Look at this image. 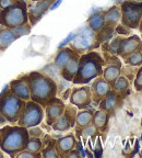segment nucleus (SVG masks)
I'll list each match as a JSON object with an SVG mask.
<instances>
[{
	"label": "nucleus",
	"instance_id": "obj_1",
	"mask_svg": "<svg viewBox=\"0 0 142 158\" xmlns=\"http://www.w3.org/2000/svg\"><path fill=\"white\" fill-rule=\"evenodd\" d=\"M31 100L45 108L47 102L57 96L58 87L52 77L41 72H32L27 74Z\"/></svg>",
	"mask_w": 142,
	"mask_h": 158
},
{
	"label": "nucleus",
	"instance_id": "obj_2",
	"mask_svg": "<svg viewBox=\"0 0 142 158\" xmlns=\"http://www.w3.org/2000/svg\"><path fill=\"white\" fill-rule=\"evenodd\" d=\"M104 65H106L104 57L95 51H90L80 55L79 67L74 76V85H88L96 77L102 76Z\"/></svg>",
	"mask_w": 142,
	"mask_h": 158
},
{
	"label": "nucleus",
	"instance_id": "obj_3",
	"mask_svg": "<svg viewBox=\"0 0 142 158\" xmlns=\"http://www.w3.org/2000/svg\"><path fill=\"white\" fill-rule=\"evenodd\" d=\"M0 149L10 157H15L25 148L30 135L27 128L20 125H5L0 128Z\"/></svg>",
	"mask_w": 142,
	"mask_h": 158
},
{
	"label": "nucleus",
	"instance_id": "obj_4",
	"mask_svg": "<svg viewBox=\"0 0 142 158\" xmlns=\"http://www.w3.org/2000/svg\"><path fill=\"white\" fill-rule=\"evenodd\" d=\"M26 23H29V15L25 0H15L0 13V24L5 27L14 29Z\"/></svg>",
	"mask_w": 142,
	"mask_h": 158
},
{
	"label": "nucleus",
	"instance_id": "obj_5",
	"mask_svg": "<svg viewBox=\"0 0 142 158\" xmlns=\"http://www.w3.org/2000/svg\"><path fill=\"white\" fill-rule=\"evenodd\" d=\"M26 101L18 98L10 91L9 85L0 94V111L9 123H17Z\"/></svg>",
	"mask_w": 142,
	"mask_h": 158
},
{
	"label": "nucleus",
	"instance_id": "obj_6",
	"mask_svg": "<svg viewBox=\"0 0 142 158\" xmlns=\"http://www.w3.org/2000/svg\"><path fill=\"white\" fill-rule=\"evenodd\" d=\"M121 24L129 29H138L142 18V1L125 0L120 6Z\"/></svg>",
	"mask_w": 142,
	"mask_h": 158
},
{
	"label": "nucleus",
	"instance_id": "obj_7",
	"mask_svg": "<svg viewBox=\"0 0 142 158\" xmlns=\"http://www.w3.org/2000/svg\"><path fill=\"white\" fill-rule=\"evenodd\" d=\"M44 115V108L42 106H39L38 103H36V102L29 100L25 103L24 109L20 114V118L17 123L18 125L24 126L26 128L33 127V126L39 125L42 123Z\"/></svg>",
	"mask_w": 142,
	"mask_h": 158
},
{
	"label": "nucleus",
	"instance_id": "obj_8",
	"mask_svg": "<svg viewBox=\"0 0 142 158\" xmlns=\"http://www.w3.org/2000/svg\"><path fill=\"white\" fill-rule=\"evenodd\" d=\"M100 46V43L96 41V33L93 32L89 27L82 29L73 40L71 41L70 47L78 54H84L86 52L93 51Z\"/></svg>",
	"mask_w": 142,
	"mask_h": 158
},
{
	"label": "nucleus",
	"instance_id": "obj_9",
	"mask_svg": "<svg viewBox=\"0 0 142 158\" xmlns=\"http://www.w3.org/2000/svg\"><path fill=\"white\" fill-rule=\"evenodd\" d=\"M77 113H78L77 106H74L73 104L71 103L70 106H66L64 113L53 123L52 128L54 131L60 132V133L69 131L70 128L74 127V125H76Z\"/></svg>",
	"mask_w": 142,
	"mask_h": 158
},
{
	"label": "nucleus",
	"instance_id": "obj_10",
	"mask_svg": "<svg viewBox=\"0 0 142 158\" xmlns=\"http://www.w3.org/2000/svg\"><path fill=\"white\" fill-rule=\"evenodd\" d=\"M69 101L71 104L77 106V109H79V110L89 109L92 104L91 88L89 86H82L79 88L72 89L71 94L69 96Z\"/></svg>",
	"mask_w": 142,
	"mask_h": 158
},
{
	"label": "nucleus",
	"instance_id": "obj_11",
	"mask_svg": "<svg viewBox=\"0 0 142 158\" xmlns=\"http://www.w3.org/2000/svg\"><path fill=\"white\" fill-rule=\"evenodd\" d=\"M124 98H125L124 96H121L113 89H110L107 94L101 100V102L98 103V108L100 110L107 112L112 116L117 112V110H119L123 106Z\"/></svg>",
	"mask_w": 142,
	"mask_h": 158
},
{
	"label": "nucleus",
	"instance_id": "obj_12",
	"mask_svg": "<svg viewBox=\"0 0 142 158\" xmlns=\"http://www.w3.org/2000/svg\"><path fill=\"white\" fill-rule=\"evenodd\" d=\"M65 108H66V104H65L62 99H59L57 97H54V98L50 99L44 108L47 125L52 126L53 123L64 113Z\"/></svg>",
	"mask_w": 142,
	"mask_h": 158
},
{
	"label": "nucleus",
	"instance_id": "obj_13",
	"mask_svg": "<svg viewBox=\"0 0 142 158\" xmlns=\"http://www.w3.org/2000/svg\"><path fill=\"white\" fill-rule=\"evenodd\" d=\"M141 45L142 41L139 35H130L128 37H123L117 48L116 55L119 56L120 58L125 59L129 55L132 54L135 51H137Z\"/></svg>",
	"mask_w": 142,
	"mask_h": 158
},
{
	"label": "nucleus",
	"instance_id": "obj_14",
	"mask_svg": "<svg viewBox=\"0 0 142 158\" xmlns=\"http://www.w3.org/2000/svg\"><path fill=\"white\" fill-rule=\"evenodd\" d=\"M54 1L55 0H41L30 6V8L27 9V15H29V22L31 23L32 27L42 19L43 15L48 11L50 6L54 3Z\"/></svg>",
	"mask_w": 142,
	"mask_h": 158
},
{
	"label": "nucleus",
	"instance_id": "obj_15",
	"mask_svg": "<svg viewBox=\"0 0 142 158\" xmlns=\"http://www.w3.org/2000/svg\"><path fill=\"white\" fill-rule=\"evenodd\" d=\"M10 91L12 92L18 98L22 99L24 101L31 100V94H30L29 81H27V74L19 77L17 79H13L9 84Z\"/></svg>",
	"mask_w": 142,
	"mask_h": 158
},
{
	"label": "nucleus",
	"instance_id": "obj_16",
	"mask_svg": "<svg viewBox=\"0 0 142 158\" xmlns=\"http://www.w3.org/2000/svg\"><path fill=\"white\" fill-rule=\"evenodd\" d=\"M90 88L91 94H92V102L95 106H98L101 100L107 94V92L112 89V87L103 77L100 76L93 79V82H92Z\"/></svg>",
	"mask_w": 142,
	"mask_h": 158
},
{
	"label": "nucleus",
	"instance_id": "obj_17",
	"mask_svg": "<svg viewBox=\"0 0 142 158\" xmlns=\"http://www.w3.org/2000/svg\"><path fill=\"white\" fill-rule=\"evenodd\" d=\"M77 146V139L73 134H68L66 136H61L56 139V147L57 154L59 157H66V155L70 151L74 149Z\"/></svg>",
	"mask_w": 142,
	"mask_h": 158
},
{
	"label": "nucleus",
	"instance_id": "obj_18",
	"mask_svg": "<svg viewBox=\"0 0 142 158\" xmlns=\"http://www.w3.org/2000/svg\"><path fill=\"white\" fill-rule=\"evenodd\" d=\"M79 59H80V54L76 53L73 56L71 57V59L66 64V66L60 70L61 77L66 80V81H72L74 76L77 75L79 67Z\"/></svg>",
	"mask_w": 142,
	"mask_h": 158
},
{
	"label": "nucleus",
	"instance_id": "obj_19",
	"mask_svg": "<svg viewBox=\"0 0 142 158\" xmlns=\"http://www.w3.org/2000/svg\"><path fill=\"white\" fill-rule=\"evenodd\" d=\"M121 67H123V65H121V62H120V60L114 62V63H109V64H107L103 68L102 77L105 79L108 84L112 85L116 79L121 75Z\"/></svg>",
	"mask_w": 142,
	"mask_h": 158
},
{
	"label": "nucleus",
	"instance_id": "obj_20",
	"mask_svg": "<svg viewBox=\"0 0 142 158\" xmlns=\"http://www.w3.org/2000/svg\"><path fill=\"white\" fill-rule=\"evenodd\" d=\"M76 53L77 52H74L71 47H61V48H59L58 53H57L54 59V64L56 66V68L61 70Z\"/></svg>",
	"mask_w": 142,
	"mask_h": 158
},
{
	"label": "nucleus",
	"instance_id": "obj_21",
	"mask_svg": "<svg viewBox=\"0 0 142 158\" xmlns=\"http://www.w3.org/2000/svg\"><path fill=\"white\" fill-rule=\"evenodd\" d=\"M18 39H19V36L15 34L13 29L2 27L0 29V51L1 52L6 51Z\"/></svg>",
	"mask_w": 142,
	"mask_h": 158
},
{
	"label": "nucleus",
	"instance_id": "obj_22",
	"mask_svg": "<svg viewBox=\"0 0 142 158\" xmlns=\"http://www.w3.org/2000/svg\"><path fill=\"white\" fill-rule=\"evenodd\" d=\"M104 20H105V27H114L118 24L121 18V12H120V7L118 6H113L109 9L103 11Z\"/></svg>",
	"mask_w": 142,
	"mask_h": 158
},
{
	"label": "nucleus",
	"instance_id": "obj_23",
	"mask_svg": "<svg viewBox=\"0 0 142 158\" xmlns=\"http://www.w3.org/2000/svg\"><path fill=\"white\" fill-rule=\"evenodd\" d=\"M110 115L107 112L100 110L94 111L93 118H92V123L96 126V128L98 130V132H106L108 127V122H109Z\"/></svg>",
	"mask_w": 142,
	"mask_h": 158
},
{
	"label": "nucleus",
	"instance_id": "obj_24",
	"mask_svg": "<svg viewBox=\"0 0 142 158\" xmlns=\"http://www.w3.org/2000/svg\"><path fill=\"white\" fill-rule=\"evenodd\" d=\"M94 110H89V109H83L77 113L76 118V132H79L81 128L85 127L90 123H92V118H93Z\"/></svg>",
	"mask_w": 142,
	"mask_h": 158
},
{
	"label": "nucleus",
	"instance_id": "obj_25",
	"mask_svg": "<svg viewBox=\"0 0 142 158\" xmlns=\"http://www.w3.org/2000/svg\"><path fill=\"white\" fill-rule=\"evenodd\" d=\"M88 27L93 32L97 33L105 27V20H104L103 11H95L90 15L88 19Z\"/></svg>",
	"mask_w": 142,
	"mask_h": 158
},
{
	"label": "nucleus",
	"instance_id": "obj_26",
	"mask_svg": "<svg viewBox=\"0 0 142 158\" xmlns=\"http://www.w3.org/2000/svg\"><path fill=\"white\" fill-rule=\"evenodd\" d=\"M110 87H112L113 90L117 91L118 94L126 97V94H127L128 91H129V87H130L129 79H128L126 76H124V75H120L115 81L110 85Z\"/></svg>",
	"mask_w": 142,
	"mask_h": 158
},
{
	"label": "nucleus",
	"instance_id": "obj_27",
	"mask_svg": "<svg viewBox=\"0 0 142 158\" xmlns=\"http://www.w3.org/2000/svg\"><path fill=\"white\" fill-rule=\"evenodd\" d=\"M116 34H117V33H116L114 27H104L100 32L96 33V41H97L100 44H104V43H106V42H109L110 40L113 39Z\"/></svg>",
	"mask_w": 142,
	"mask_h": 158
},
{
	"label": "nucleus",
	"instance_id": "obj_28",
	"mask_svg": "<svg viewBox=\"0 0 142 158\" xmlns=\"http://www.w3.org/2000/svg\"><path fill=\"white\" fill-rule=\"evenodd\" d=\"M126 63V65H129V66L133 67H139L142 66V45L132 53L131 55L127 57V58L124 59Z\"/></svg>",
	"mask_w": 142,
	"mask_h": 158
},
{
	"label": "nucleus",
	"instance_id": "obj_29",
	"mask_svg": "<svg viewBox=\"0 0 142 158\" xmlns=\"http://www.w3.org/2000/svg\"><path fill=\"white\" fill-rule=\"evenodd\" d=\"M24 149L33 152V153H41L43 149L42 137H33V136H30Z\"/></svg>",
	"mask_w": 142,
	"mask_h": 158
},
{
	"label": "nucleus",
	"instance_id": "obj_30",
	"mask_svg": "<svg viewBox=\"0 0 142 158\" xmlns=\"http://www.w3.org/2000/svg\"><path fill=\"white\" fill-rule=\"evenodd\" d=\"M55 144H56V139L53 138L52 141L49 142L46 146H44L42 149V157L44 158H57L59 157L58 154H57L56 147H55Z\"/></svg>",
	"mask_w": 142,
	"mask_h": 158
},
{
	"label": "nucleus",
	"instance_id": "obj_31",
	"mask_svg": "<svg viewBox=\"0 0 142 158\" xmlns=\"http://www.w3.org/2000/svg\"><path fill=\"white\" fill-rule=\"evenodd\" d=\"M77 134L81 135L83 138H88V137H95L98 134V130L96 128V126L93 123H90L89 125H86L85 127L81 128L80 131L77 132Z\"/></svg>",
	"mask_w": 142,
	"mask_h": 158
},
{
	"label": "nucleus",
	"instance_id": "obj_32",
	"mask_svg": "<svg viewBox=\"0 0 142 158\" xmlns=\"http://www.w3.org/2000/svg\"><path fill=\"white\" fill-rule=\"evenodd\" d=\"M31 30H32V25L30 24V23H26V24H23V25H20V27H14L13 31H14L15 34H17L18 36L21 37V36H25V35L30 34Z\"/></svg>",
	"mask_w": 142,
	"mask_h": 158
},
{
	"label": "nucleus",
	"instance_id": "obj_33",
	"mask_svg": "<svg viewBox=\"0 0 142 158\" xmlns=\"http://www.w3.org/2000/svg\"><path fill=\"white\" fill-rule=\"evenodd\" d=\"M15 157H19V158H37V157H42V153H33V152L23 149V151L19 152Z\"/></svg>",
	"mask_w": 142,
	"mask_h": 158
},
{
	"label": "nucleus",
	"instance_id": "obj_34",
	"mask_svg": "<svg viewBox=\"0 0 142 158\" xmlns=\"http://www.w3.org/2000/svg\"><path fill=\"white\" fill-rule=\"evenodd\" d=\"M133 86H135V89L137 91H142V67L138 70L137 74H136Z\"/></svg>",
	"mask_w": 142,
	"mask_h": 158
},
{
	"label": "nucleus",
	"instance_id": "obj_35",
	"mask_svg": "<svg viewBox=\"0 0 142 158\" xmlns=\"http://www.w3.org/2000/svg\"><path fill=\"white\" fill-rule=\"evenodd\" d=\"M27 131H29V135L33 136V137H43V135H44V132H43L42 128L38 127V125L33 126V127H29Z\"/></svg>",
	"mask_w": 142,
	"mask_h": 158
},
{
	"label": "nucleus",
	"instance_id": "obj_36",
	"mask_svg": "<svg viewBox=\"0 0 142 158\" xmlns=\"http://www.w3.org/2000/svg\"><path fill=\"white\" fill-rule=\"evenodd\" d=\"M115 31L118 35H129L130 33H131V29H129V27H125V25H123V24L116 25Z\"/></svg>",
	"mask_w": 142,
	"mask_h": 158
},
{
	"label": "nucleus",
	"instance_id": "obj_37",
	"mask_svg": "<svg viewBox=\"0 0 142 158\" xmlns=\"http://www.w3.org/2000/svg\"><path fill=\"white\" fill-rule=\"evenodd\" d=\"M76 36V33H70V34L68 35V36L66 37V39L64 40V41H62L61 43H60V44H59V48H61V47H65L66 46L67 44H68L69 42H71V41H72V40H73V37Z\"/></svg>",
	"mask_w": 142,
	"mask_h": 158
},
{
	"label": "nucleus",
	"instance_id": "obj_38",
	"mask_svg": "<svg viewBox=\"0 0 142 158\" xmlns=\"http://www.w3.org/2000/svg\"><path fill=\"white\" fill-rule=\"evenodd\" d=\"M15 0H0V9H6L11 6Z\"/></svg>",
	"mask_w": 142,
	"mask_h": 158
},
{
	"label": "nucleus",
	"instance_id": "obj_39",
	"mask_svg": "<svg viewBox=\"0 0 142 158\" xmlns=\"http://www.w3.org/2000/svg\"><path fill=\"white\" fill-rule=\"evenodd\" d=\"M67 158H73V157H80V153L78 152V149H72L66 155Z\"/></svg>",
	"mask_w": 142,
	"mask_h": 158
},
{
	"label": "nucleus",
	"instance_id": "obj_40",
	"mask_svg": "<svg viewBox=\"0 0 142 158\" xmlns=\"http://www.w3.org/2000/svg\"><path fill=\"white\" fill-rule=\"evenodd\" d=\"M53 139V137L50 135H49V134H44V135H43V139H42V142H43V147H44V146H46L47 144L49 143V142L52 141Z\"/></svg>",
	"mask_w": 142,
	"mask_h": 158
},
{
	"label": "nucleus",
	"instance_id": "obj_41",
	"mask_svg": "<svg viewBox=\"0 0 142 158\" xmlns=\"http://www.w3.org/2000/svg\"><path fill=\"white\" fill-rule=\"evenodd\" d=\"M61 1H62V0H55L54 3L50 6V8H49V10H55L59 5H60V3H61Z\"/></svg>",
	"mask_w": 142,
	"mask_h": 158
},
{
	"label": "nucleus",
	"instance_id": "obj_42",
	"mask_svg": "<svg viewBox=\"0 0 142 158\" xmlns=\"http://www.w3.org/2000/svg\"><path fill=\"white\" fill-rule=\"evenodd\" d=\"M6 123H7V120H6L3 114L1 113V111H0V125H3V124H6Z\"/></svg>",
	"mask_w": 142,
	"mask_h": 158
},
{
	"label": "nucleus",
	"instance_id": "obj_43",
	"mask_svg": "<svg viewBox=\"0 0 142 158\" xmlns=\"http://www.w3.org/2000/svg\"><path fill=\"white\" fill-rule=\"evenodd\" d=\"M139 31H140V33H142V18H141V21H140V24H139Z\"/></svg>",
	"mask_w": 142,
	"mask_h": 158
},
{
	"label": "nucleus",
	"instance_id": "obj_44",
	"mask_svg": "<svg viewBox=\"0 0 142 158\" xmlns=\"http://www.w3.org/2000/svg\"><path fill=\"white\" fill-rule=\"evenodd\" d=\"M3 155H5V153H3V152L1 151V149H0V158L3 157Z\"/></svg>",
	"mask_w": 142,
	"mask_h": 158
},
{
	"label": "nucleus",
	"instance_id": "obj_45",
	"mask_svg": "<svg viewBox=\"0 0 142 158\" xmlns=\"http://www.w3.org/2000/svg\"><path fill=\"white\" fill-rule=\"evenodd\" d=\"M31 1H33V2H36V1H41V0H31Z\"/></svg>",
	"mask_w": 142,
	"mask_h": 158
},
{
	"label": "nucleus",
	"instance_id": "obj_46",
	"mask_svg": "<svg viewBox=\"0 0 142 158\" xmlns=\"http://www.w3.org/2000/svg\"><path fill=\"white\" fill-rule=\"evenodd\" d=\"M133 1H142V0H133Z\"/></svg>",
	"mask_w": 142,
	"mask_h": 158
},
{
	"label": "nucleus",
	"instance_id": "obj_47",
	"mask_svg": "<svg viewBox=\"0 0 142 158\" xmlns=\"http://www.w3.org/2000/svg\"><path fill=\"white\" fill-rule=\"evenodd\" d=\"M1 27H2V25H1V24H0V29H1Z\"/></svg>",
	"mask_w": 142,
	"mask_h": 158
},
{
	"label": "nucleus",
	"instance_id": "obj_48",
	"mask_svg": "<svg viewBox=\"0 0 142 158\" xmlns=\"http://www.w3.org/2000/svg\"><path fill=\"white\" fill-rule=\"evenodd\" d=\"M1 11H2V9H0V13H1Z\"/></svg>",
	"mask_w": 142,
	"mask_h": 158
},
{
	"label": "nucleus",
	"instance_id": "obj_49",
	"mask_svg": "<svg viewBox=\"0 0 142 158\" xmlns=\"http://www.w3.org/2000/svg\"><path fill=\"white\" fill-rule=\"evenodd\" d=\"M0 143H1V137H0Z\"/></svg>",
	"mask_w": 142,
	"mask_h": 158
},
{
	"label": "nucleus",
	"instance_id": "obj_50",
	"mask_svg": "<svg viewBox=\"0 0 142 158\" xmlns=\"http://www.w3.org/2000/svg\"><path fill=\"white\" fill-rule=\"evenodd\" d=\"M141 34H142V33H141ZM141 41H142V36H141Z\"/></svg>",
	"mask_w": 142,
	"mask_h": 158
}]
</instances>
